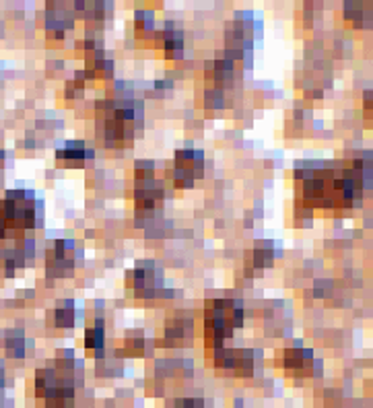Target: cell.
I'll use <instances>...</instances> for the list:
<instances>
[{
    "mask_svg": "<svg viewBox=\"0 0 373 408\" xmlns=\"http://www.w3.org/2000/svg\"><path fill=\"white\" fill-rule=\"evenodd\" d=\"M66 369V365L46 367L35 375L38 396H42L48 407L64 408L74 402V384Z\"/></svg>",
    "mask_w": 373,
    "mask_h": 408,
    "instance_id": "cell-1",
    "label": "cell"
},
{
    "mask_svg": "<svg viewBox=\"0 0 373 408\" xmlns=\"http://www.w3.org/2000/svg\"><path fill=\"white\" fill-rule=\"evenodd\" d=\"M244 311L242 307L235 303V301H227V299H221L215 303V307L208 311L206 316V328H208V334L215 336L219 343L227 336H231V330L242 326V318Z\"/></svg>",
    "mask_w": 373,
    "mask_h": 408,
    "instance_id": "cell-2",
    "label": "cell"
},
{
    "mask_svg": "<svg viewBox=\"0 0 373 408\" xmlns=\"http://www.w3.org/2000/svg\"><path fill=\"white\" fill-rule=\"evenodd\" d=\"M31 194L27 192H8L6 200H4V211H2V221L10 223L13 227H31L33 219H35V211H33V200H29Z\"/></svg>",
    "mask_w": 373,
    "mask_h": 408,
    "instance_id": "cell-3",
    "label": "cell"
},
{
    "mask_svg": "<svg viewBox=\"0 0 373 408\" xmlns=\"http://www.w3.org/2000/svg\"><path fill=\"white\" fill-rule=\"evenodd\" d=\"M285 365L287 367H310L311 365V352L310 350L293 349L285 354Z\"/></svg>",
    "mask_w": 373,
    "mask_h": 408,
    "instance_id": "cell-4",
    "label": "cell"
},
{
    "mask_svg": "<svg viewBox=\"0 0 373 408\" xmlns=\"http://www.w3.org/2000/svg\"><path fill=\"white\" fill-rule=\"evenodd\" d=\"M186 332H188V326L184 322H174L169 328H167V343H172V345H178V343H182L184 338H186Z\"/></svg>",
    "mask_w": 373,
    "mask_h": 408,
    "instance_id": "cell-5",
    "label": "cell"
},
{
    "mask_svg": "<svg viewBox=\"0 0 373 408\" xmlns=\"http://www.w3.org/2000/svg\"><path fill=\"white\" fill-rule=\"evenodd\" d=\"M83 149V142H68L63 153H58V159H81Z\"/></svg>",
    "mask_w": 373,
    "mask_h": 408,
    "instance_id": "cell-6",
    "label": "cell"
},
{
    "mask_svg": "<svg viewBox=\"0 0 373 408\" xmlns=\"http://www.w3.org/2000/svg\"><path fill=\"white\" fill-rule=\"evenodd\" d=\"M101 341H103V334L99 328L87 332V349H101Z\"/></svg>",
    "mask_w": 373,
    "mask_h": 408,
    "instance_id": "cell-7",
    "label": "cell"
},
{
    "mask_svg": "<svg viewBox=\"0 0 373 408\" xmlns=\"http://www.w3.org/2000/svg\"><path fill=\"white\" fill-rule=\"evenodd\" d=\"M165 48L172 52H182V33H167V44Z\"/></svg>",
    "mask_w": 373,
    "mask_h": 408,
    "instance_id": "cell-8",
    "label": "cell"
},
{
    "mask_svg": "<svg viewBox=\"0 0 373 408\" xmlns=\"http://www.w3.org/2000/svg\"><path fill=\"white\" fill-rule=\"evenodd\" d=\"M6 349H8V354H13V357H21L23 354V338L19 336L17 341L10 336L8 341H6Z\"/></svg>",
    "mask_w": 373,
    "mask_h": 408,
    "instance_id": "cell-9",
    "label": "cell"
},
{
    "mask_svg": "<svg viewBox=\"0 0 373 408\" xmlns=\"http://www.w3.org/2000/svg\"><path fill=\"white\" fill-rule=\"evenodd\" d=\"M74 324V320H72V311L70 309H60V311H56V326H72Z\"/></svg>",
    "mask_w": 373,
    "mask_h": 408,
    "instance_id": "cell-10",
    "label": "cell"
},
{
    "mask_svg": "<svg viewBox=\"0 0 373 408\" xmlns=\"http://www.w3.org/2000/svg\"><path fill=\"white\" fill-rule=\"evenodd\" d=\"M172 408H192V402H180V405H176V407Z\"/></svg>",
    "mask_w": 373,
    "mask_h": 408,
    "instance_id": "cell-11",
    "label": "cell"
},
{
    "mask_svg": "<svg viewBox=\"0 0 373 408\" xmlns=\"http://www.w3.org/2000/svg\"><path fill=\"white\" fill-rule=\"evenodd\" d=\"M4 234V221H2V215H0V235Z\"/></svg>",
    "mask_w": 373,
    "mask_h": 408,
    "instance_id": "cell-12",
    "label": "cell"
}]
</instances>
